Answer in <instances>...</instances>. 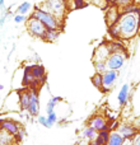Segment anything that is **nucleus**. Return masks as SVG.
<instances>
[{
  "mask_svg": "<svg viewBox=\"0 0 140 145\" xmlns=\"http://www.w3.org/2000/svg\"><path fill=\"white\" fill-rule=\"evenodd\" d=\"M92 83L97 89H99L101 92H103V79H102V74L99 72H96L92 76Z\"/></svg>",
  "mask_w": 140,
  "mask_h": 145,
  "instance_id": "20",
  "label": "nucleus"
},
{
  "mask_svg": "<svg viewBox=\"0 0 140 145\" xmlns=\"http://www.w3.org/2000/svg\"><path fill=\"white\" fill-rule=\"evenodd\" d=\"M18 99H19V106L23 111L28 110L29 106V90H22L18 93Z\"/></svg>",
  "mask_w": 140,
  "mask_h": 145,
  "instance_id": "14",
  "label": "nucleus"
},
{
  "mask_svg": "<svg viewBox=\"0 0 140 145\" xmlns=\"http://www.w3.org/2000/svg\"><path fill=\"white\" fill-rule=\"evenodd\" d=\"M0 145H18V143L13 135L1 131L0 133Z\"/></svg>",
  "mask_w": 140,
  "mask_h": 145,
  "instance_id": "16",
  "label": "nucleus"
},
{
  "mask_svg": "<svg viewBox=\"0 0 140 145\" xmlns=\"http://www.w3.org/2000/svg\"><path fill=\"white\" fill-rule=\"evenodd\" d=\"M74 1H75V7H77L78 9H80V8H83L85 5L83 0H74Z\"/></svg>",
  "mask_w": 140,
  "mask_h": 145,
  "instance_id": "29",
  "label": "nucleus"
},
{
  "mask_svg": "<svg viewBox=\"0 0 140 145\" xmlns=\"http://www.w3.org/2000/svg\"><path fill=\"white\" fill-rule=\"evenodd\" d=\"M107 48H108V52L110 54H116V52H124V47L120 42L115 41V42H110L107 45Z\"/></svg>",
  "mask_w": 140,
  "mask_h": 145,
  "instance_id": "19",
  "label": "nucleus"
},
{
  "mask_svg": "<svg viewBox=\"0 0 140 145\" xmlns=\"http://www.w3.org/2000/svg\"><path fill=\"white\" fill-rule=\"evenodd\" d=\"M133 145H140V134H138V135H136L135 138H134Z\"/></svg>",
  "mask_w": 140,
  "mask_h": 145,
  "instance_id": "30",
  "label": "nucleus"
},
{
  "mask_svg": "<svg viewBox=\"0 0 140 145\" xmlns=\"http://www.w3.org/2000/svg\"><path fill=\"white\" fill-rule=\"evenodd\" d=\"M77 145H78V144H77Z\"/></svg>",
  "mask_w": 140,
  "mask_h": 145,
  "instance_id": "34",
  "label": "nucleus"
},
{
  "mask_svg": "<svg viewBox=\"0 0 140 145\" xmlns=\"http://www.w3.org/2000/svg\"><path fill=\"white\" fill-rule=\"evenodd\" d=\"M24 136H26V130L22 127V129H20V131L14 136V138H15V140H17V143H20V141L24 139Z\"/></svg>",
  "mask_w": 140,
  "mask_h": 145,
  "instance_id": "25",
  "label": "nucleus"
},
{
  "mask_svg": "<svg viewBox=\"0 0 140 145\" xmlns=\"http://www.w3.org/2000/svg\"><path fill=\"white\" fill-rule=\"evenodd\" d=\"M117 29L118 38H133L138 33L139 28V14L131 12H126L124 15L118 18V20L113 24Z\"/></svg>",
  "mask_w": 140,
  "mask_h": 145,
  "instance_id": "1",
  "label": "nucleus"
},
{
  "mask_svg": "<svg viewBox=\"0 0 140 145\" xmlns=\"http://www.w3.org/2000/svg\"><path fill=\"white\" fill-rule=\"evenodd\" d=\"M27 29L32 36L38 37V38H42V40H43V37H45L46 32H47V28H46L38 19H36L35 17H31L29 19H28Z\"/></svg>",
  "mask_w": 140,
  "mask_h": 145,
  "instance_id": "4",
  "label": "nucleus"
},
{
  "mask_svg": "<svg viewBox=\"0 0 140 145\" xmlns=\"http://www.w3.org/2000/svg\"><path fill=\"white\" fill-rule=\"evenodd\" d=\"M20 125L18 122H15L14 120H10V118H4L3 120V131L10 134V135L15 136L20 131Z\"/></svg>",
  "mask_w": 140,
  "mask_h": 145,
  "instance_id": "10",
  "label": "nucleus"
},
{
  "mask_svg": "<svg viewBox=\"0 0 140 145\" xmlns=\"http://www.w3.org/2000/svg\"><path fill=\"white\" fill-rule=\"evenodd\" d=\"M88 125L92 126L97 133H99V131H102V130H110V123H108L107 120L101 115L93 116V117L89 120V123H88Z\"/></svg>",
  "mask_w": 140,
  "mask_h": 145,
  "instance_id": "7",
  "label": "nucleus"
},
{
  "mask_svg": "<svg viewBox=\"0 0 140 145\" xmlns=\"http://www.w3.org/2000/svg\"><path fill=\"white\" fill-rule=\"evenodd\" d=\"M126 3H130V0H117V4H120V5H124Z\"/></svg>",
  "mask_w": 140,
  "mask_h": 145,
  "instance_id": "31",
  "label": "nucleus"
},
{
  "mask_svg": "<svg viewBox=\"0 0 140 145\" xmlns=\"http://www.w3.org/2000/svg\"><path fill=\"white\" fill-rule=\"evenodd\" d=\"M29 70L38 82H42L43 80V78H45V68L42 65H31Z\"/></svg>",
  "mask_w": 140,
  "mask_h": 145,
  "instance_id": "15",
  "label": "nucleus"
},
{
  "mask_svg": "<svg viewBox=\"0 0 140 145\" xmlns=\"http://www.w3.org/2000/svg\"><path fill=\"white\" fill-rule=\"evenodd\" d=\"M94 68H96V71L99 72V74H103L105 71L108 70L106 61H96V63H94Z\"/></svg>",
  "mask_w": 140,
  "mask_h": 145,
  "instance_id": "23",
  "label": "nucleus"
},
{
  "mask_svg": "<svg viewBox=\"0 0 140 145\" xmlns=\"http://www.w3.org/2000/svg\"><path fill=\"white\" fill-rule=\"evenodd\" d=\"M117 131L124 136V138H125V140L134 139L136 135H138V129H136L134 125H131V123H128V122L121 123V125L118 126Z\"/></svg>",
  "mask_w": 140,
  "mask_h": 145,
  "instance_id": "9",
  "label": "nucleus"
},
{
  "mask_svg": "<svg viewBox=\"0 0 140 145\" xmlns=\"http://www.w3.org/2000/svg\"><path fill=\"white\" fill-rule=\"evenodd\" d=\"M27 112L29 113L32 117H37L40 116V98L36 92V89L29 90V106H28Z\"/></svg>",
  "mask_w": 140,
  "mask_h": 145,
  "instance_id": "6",
  "label": "nucleus"
},
{
  "mask_svg": "<svg viewBox=\"0 0 140 145\" xmlns=\"http://www.w3.org/2000/svg\"><path fill=\"white\" fill-rule=\"evenodd\" d=\"M61 101L60 97H52L50 101L47 102V106H46V112H47V115H50V113L55 112V108L56 106H58V103Z\"/></svg>",
  "mask_w": 140,
  "mask_h": 145,
  "instance_id": "18",
  "label": "nucleus"
},
{
  "mask_svg": "<svg viewBox=\"0 0 140 145\" xmlns=\"http://www.w3.org/2000/svg\"><path fill=\"white\" fill-rule=\"evenodd\" d=\"M125 141V138L117 130L111 131L110 138H108V145H124Z\"/></svg>",
  "mask_w": 140,
  "mask_h": 145,
  "instance_id": "13",
  "label": "nucleus"
},
{
  "mask_svg": "<svg viewBox=\"0 0 140 145\" xmlns=\"http://www.w3.org/2000/svg\"><path fill=\"white\" fill-rule=\"evenodd\" d=\"M42 9H45L46 12L51 13L52 15H55L58 19H63V17L65 15L66 7L64 0H45L42 4Z\"/></svg>",
  "mask_w": 140,
  "mask_h": 145,
  "instance_id": "3",
  "label": "nucleus"
},
{
  "mask_svg": "<svg viewBox=\"0 0 140 145\" xmlns=\"http://www.w3.org/2000/svg\"><path fill=\"white\" fill-rule=\"evenodd\" d=\"M3 120H4V118H1V120H0V133L3 131Z\"/></svg>",
  "mask_w": 140,
  "mask_h": 145,
  "instance_id": "32",
  "label": "nucleus"
},
{
  "mask_svg": "<svg viewBox=\"0 0 140 145\" xmlns=\"http://www.w3.org/2000/svg\"><path fill=\"white\" fill-rule=\"evenodd\" d=\"M97 134H98L97 131H96L94 129H93L92 126H89V125L85 126V127L83 129V131H82V136L84 139H87L88 141H93V140H94V139L97 138Z\"/></svg>",
  "mask_w": 140,
  "mask_h": 145,
  "instance_id": "17",
  "label": "nucleus"
},
{
  "mask_svg": "<svg viewBox=\"0 0 140 145\" xmlns=\"http://www.w3.org/2000/svg\"><path fill=\"white\" fill-rule=\"evenodd\" d=\"M32 17H35L36 19L40 20L47 29L59 31V28H60V19H58L55 15H52L51 13L46 12V10L42 9V8H37V9L33 12Z\"/></svg>",
  "mask_w": 140,
  "mask_h": 145,
  "instance_id": "2",
  "label": "nucleus"
},
{
  "mask_svg": "<svg viewBox=\"0 0 140 145\" xmlns=\"http://www.w3.org/2000/svg\"><path fill=\"white\" fill-rule=\"evenodd\" d=\"M118 72L115 70H107L102 74V79H103V92H107L108 89L115 85L116 80H117Z\"/></svg>",
  "mask_w": 140,
  "mask_h": 145,
  "instance_id": "8",
  "label": "nucleus"
},
{
  "mask_svg": "<svg viewBox=\"0 0 140 145\" xmlns=\"http://www.w3.org/2000/svg\"><path fill=\"white\" fill-rule=\"evenodd\" d=\"M29 10H31V3L29 1H23L22 4L17 8V13L18 14H22V15H26Z\"/></svg>",
  "mask_w": 140,
  "mask_h": 145,
  "instance_id": "21",
  "label": "nucleus"
},
{
  "mask_svg": "<svg viewBox=\"0 0 140 145\" xmlns=\"http://www.w3.org/2000/svg\"><path fill=\"white\" fill-rule=\"evenodd\" d=\"M24 19H26V17L24 15H22V14H17L14 17V22L15 23H22V22H24Z\"/></svg>",
  "mask_w": 140,
  "mask_h": 145,
  "instance_id": "27",
  "label": "nucleus"
},
{
  "mask_svg": "<svg viewBox=\"0 0 140 145\" xmlns=\"http://www.w3.org/2000/svg\"><path fill=\"white\" fill-rule=\"evenodd\" d=\"M37 121H38V123H41L42 126H45V127H47V117L46 116H38L37 117Z\"/></svg>",
  "mask_w": 140,
  "mask_h": 145,
  "instance_id": "26",
  "label": "nucleus"
},
{
  "mask_svg": "<svg viewBox=\"0 0 140 145\" xmlns=\"http://www.w3.org/2000/svg\"><path fill=\"white\" fill-rule=\"evenodd\" d=\"M129 95H130V85H129V84H124L122 87H121L118 94H117L118 105H120L121 107H122V106H125L126 103H128Z\"/></svg>",
  "mask_w": 140,
  "mask_h": 145,
  "instance_id": "11",
  "label": "nucleus"
},
{
  "mask_svg": "<svg viewBox=\"0 0 140 145\" xmlns=\"http://www.w3.org/2000/svg\"><path fill=\"white\" fill-rule=\"evenodd\" d=\"M58 37H59V31H51V29H47V32H46V35H45V37H43V40L52 42V41L58 40Z\"/></svg>",
  "mask_w": 140,
  "mask_h": 145,
  "instance_id": "22",
  "label": "nucleus"
},
{
  "mask_svg": "<svg viewBox=\"0 0 140 145\" xmlns=\"http://www.w3.org/2000/svg\"><path fill=\"white\" fill-rule=\"evenodd\" d=\"M3 89H4V85H3V84H0V90H3Z\"/></svg>",
  "mask_w": 140,
  "mask_h": 145,
  "instance_id": "33",
  "label": "nucleus"
},
{
  "mask_svg": "<svg viewBox=\"0 0 140 145\" xmlns=\"http://www.w3.org/2000/svg\"><path fill=\"white\" fill-rule=\"evenodd\" d=\"M46 117H47V129H51L56 122H58V120H59V118H58V113H56V112L50 113V115H47Z\"/></svg>",
  "mask_w": 140,
  "mask_h": 145,
  "instance_id": "24",
  "label": "nucleus"
},
{
  "mask_svg": "<svg viewBox=\"0 0 140 145\" xmlns=\"http://www.w3.org/2000/svg\"><path fill=\"white\" fill-rule=\"evenodd\" d=\"M89 1L96 5H99V7H105V4H106V0H89Z\"/></svg>",
  "mask_w": 140,
  "mask_h": 145,
  "instance_id": "28",
  "label": "nucleus"
},
{
  "mask_svg": "<svg viewBox=\"0 0 140 145\" xmlns=\"http://www.w3.org/2000/svg\"><path fill=\"white\" fill-rule=\"evenodd\" d=\"M126 55L124 52H116V54H110V56L106 60L108 70H115L117 71L118 69H121L125 64Z\"/></svg>",
  "mask_w": 140,
  "mask_h": 145,
  "instance_id": "5",
  "label": "nucleus"
},
{
  "mask_svg": "<svg viewBox=\"0 0 140 145\" xmlns=\"http://www.w3.org/2000/svg\"><path fill=\"white\" fill-rule=\"evenodd\" d=\"M110 130H102L97 134V138L92 141V145H108V138H110Z\"/></svg>",
  "mask_w": 140,
  "mask_h": 145,
  "instance_id": "12",
  "label": "nucleus"
}]
</instances>
